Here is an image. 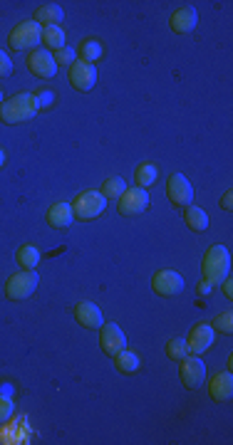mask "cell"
Listing matches in <instances>:
<instances>
[{"label": "cell", "mask_w": 233, "mask_h": 445, "mask_svg": "<svg viewBox=\"0 0 233 445\" xmlns=\"http://www.w3.org/2000/svg\"><path fill=\"white\" fill-rule=\"evenodd\" d=\"M37 109L40 107H37L35 95L22 92V95L11 97V100H6L0 104V121L3 124H20V121L32 119L37 114Z\"/></svg>", "instance_id": "cell-1"}, {"label": "cell", "mask_w": 233, "mask_h": 445, "mask_svg": "<svg viewBox=\"0 0 233 445\" xmlns=\"http://www.w3.org/2000/svg\"><path fill=\"white\" fill-rule=\"evenodd\" d=\"M204 280L208 285H218L228 278L231 273V252L226 250L223 245H213L208 247V252L204 255Z\"/></svg>", "instance_id": "cell-2"}, {"label": "cell", "mask_w": 233, "mask_h": 445, "mask_svg": "<svg viewBox=\"0 0 233 445\" xmlns=\"http://www.w3.org/2000/svg\"><path fill=\"white\" fill-rule=\"evenodd\" d=\"M107 208V198L100 193V191H85L77 198L72 200V213L80 220H92L100 218Z\"/></svg>", "instance_id": "cell-3"}, {"label": "cell", "mask_w": 233, "mask_h": 445, "mask_svg": "<svg viewBox=\"0 0 233 445\" xmlns=\"http://www.w3.org/2000/svg\"><path fill=\"white\" fill-rule=\"evenodd\" d=\"M40 40H43V27L35 20L20 22V25H15L11 32V48L18 50V53H20V50H35L37 45H40Z\"/></svg>", "instance_id": "cell-4"}, {"label": "cell", "mask_w": 233, "mask_h": 445, "mask_svg": "<svg viewBox=\"0 0 233 445\" xmlns=\"http://www.w3.org/2000/svg\"><path fill=\"white\" fill-rule=\"evenodd\" d=\"M37 285H40V278H37L35 270H22V273H15L11 280H8L6 285V294L8 299H27L32 292L37 289Z\"/></svg>", "instance_id": "cell-5"}, {"label": "cell", "mask_w": 233, "mask_h": 445, "mask_svg": "<svg viewBox=\"0 0 233 445\" xmlns=\"http://www.w3.org/2000/svg\"><path fill=\"white\" fill-rule=\"evenodd\" d=\"M181 381L186 388H199L206 381V364L201 362V356L189 354L181 359Z\"/></svg>", "instance_id": "cell-6"}, {"label": "cell", "mask_w": 233, "mask_h": 445, "mask_svg": "<svg viewBox=\"0 0 233 445\" xmlns=\"http://www.w3.org/2000/svg\"><path fill=\"white\" fill-rule=\"evenodd\" d=\"M97 82V67L85 60H74L69 64V84H72L77 92H90Z\"/></svg>", "instance_id": "cell-7"}, {"label": "cell", "mask_w": 233, "mask_h": 445, "mask_svg": "<svg viewBox=\"0 0 233 445\" xmlns=\"http://www.w3.org/2000/svg\"><path fill=\"white\" fill-rule=\"evenodd\" d=\"M119 213L122 215H139L149 208V196L144 189H127L122 196H119V203H116Z\"/></svg>", "instance_id": "cell-8"}, {"label": "cell", "mask_w": 233, "mask_h": 445, "mask_svg": "<svg viewBox=\"0 0 233 445\" xmlns=\"http://www.w3.org/2000/svg\"><path fill=\"white\" fill-rule=\"evenodd\" d=\"M152 287L161 297H174V294H179L184 289V278L179 273H174V270H159L154 275Z\"/></svg>", "instance_id": "cell-9"}, {"label": "cell", "mask_w": 233, "mask_h": 445, "mask_svg": "<svg viewBox=\"0 0 233 445\" xmlns=\"http://www.w3.org/2000/svg\"><path fill=\"white\" fill-rule=\"evenodd\" d=\"M27 67H30L32 74L43 79H53L58 74V64H55V57L50 50H32L30 57H27Z\"/></svg>", "instance_id": "cell-10"}, {"label": "cell", "mask_w": 233, "mask_h": 445, "mask_svg": "<svg viewBox=\"0 0 233 445\" xmlns=\"http://www.w3.org/2000/svg\"><path fill=\"white\" fill-rule=\"evenodd\" d=\"M213 339H216V329L211 324H199L191 329L189 339H186V346H189V354L201 356L204 351L211 349Z\"/></svg>", "instance_id": "cell-11"}, {"label": "cell", "mask_w": 233, "mask_h": 445, "mask_svg": "<svg viewBox=\"0 0 233 445\" xmlns=\"http://www.w3.org/2000/svg\"><path fill=\"white\" fill-rule=\"evenodd\" d=\"M100 329V344L105 349V354L116 356L122 349H127V336L116 324H102Z\"/></svg>", "instance_id": "cell-12"}, {"label": "cell", "mask_w": 233, "mask_h": 445, "mask_svg": "<svg viewBox=\"0 0 233 445\" xmlns=\"http://www.w3.org/2000/svg\"><path fill=\"white\" fill-rule=\"evenodd\" d=\"M166 193H169V198L174 205H189L191 200H194V189H191L186 176H181V173H174V176L169 178Z\"/></svg>", "instance_id": "cell-13"}, {"label": "cell", "mask_w": 233, "mask_h": 445, "mask_svg": "<svg viewBox=\"0 0 233 445\" xmlns=\"http://www.w3.org/2000/svg\"><path fill=\"white\" fill-rule=\"evenodd\" d=\"M74 320L80 322L85 329H100L105 324V317H102V309L95 302H80L74 309Z\"/></svg>", "instance_id": "cell-14"}, {"label": "cell", "mask_w": 233, "mask_h": 445, "mask_svg": "<svg viewBox=\"0 0 233 445\" xmlns=\"http://www.w3.org/2000/svg\"><path fill=\"white\" fill-rule=\"evenodd\" d=\"M197 22H199L197 8H191V6L179 8V11L171 15V30L179 32V35H186V32H191L197 27Z\"/></svg>", "instance_id": "cell-15"}, {"label": "cell", "mask_w": 233, "mask_h": 445, "mask_svg": "<svg viewBox=\"0 0 233 445\" xmlns=\"http://www.w3.org/2000/svg\"><path fill=\"white\" fill-rule=\"evenodd\" d=\"M74 213H72V205L69 203H55L50 205L48 210V223L55 228V231H65V228L72 226Z\"/></svg>", "instance_id": "cell-16"}, {"label": "cell", "mask_w": 233, "mask_h": 445, "mask_svg": "<svg viewBox=\"0 0 233 445\" xmlns=\"http://www.w3.org/2000/svg\"><path fill=\"white\" fill-rule=\"evenodd\" d=\"M208 393H211L213 401H228L233 396V376L231 371L216 374V376L208 381Z\"/></svg>", "instance_id": "cell-17"}, {"label": "cell", "mask_w": 233, "mask_h": 445, "mask_svg": "<svg viewBox=\"0 0 233 445\" xmlns=\"http://www.w3.org/2000/svg\"><path fill=\"white\" fill-rule=\"evenodd\" d=\"M62 18H65L62 8L55 6V3H48V6L37 8V13H35V22H40V25H45V27H55V25L60 27Z\"/></svg>", "instance_id": "cell-18"}, {"label": "cell", "mask_w": 233, "mask_h": 445, "mask_svg": "<svg viewBox=\"0 0 233 445\" xmlns=\"http://www.w3.org/2000/svg\"><path fill=\"white\" fill-rule=\"evenodd\" d=\"M184 220L191 231H197V233L208 231V215H206V210L199 208V205H186Z\"/></svg>", "instance_id": "cell-19"}, {"label": "cell", "mask_w": 233, "mask_h": 445, "mask_svg": "<svg viewBox=\"0 0 233 445\" xmlns=\"http://www.w3.org/2000/svg\"><path fill=\"white\" fill-rule=\"evenodd\" d=\"M114 367L119 369L122 374H134L139 367H142V359H139L134 351H129V349H122L119 354L114 356Z\"/></svg>", "instance_id": "cell-20"}, {"label": "cell", "mask_w": 233, "mask_h": 445, "mask_svg": "<svg viewBox=\"0 0 233 445\" xmlns=\"http://www.w3.org/2000/svg\"><path fill=\"white\" fill-rule=\"evenodd\" d=\"M43 42L48 45V50L50 53H58V50H62L65 48V30L62 27H43Z\"/></svg>", "instance_id": "cell-21"}, {"label": "cell", "mask_w": 233, "mask_h": 445, "mask_svg": "<svg viewBox=\"0 0 233 445\" xmlns=\"http://www.w3.org/2000/svg\"><path fill=\"white\" fill-rule=\"evenodd\" d=\"M18 262H20V267H25V270H35V267L40 265V250H37L35 245H22L20 250H18Z\"/></svg>", "instance_id": "cell-22"}, {"label": "cell", "mask_w": 233, "mask_h": 445, "mask_svg": "<svg viewBox=\"0 0 233 445\" xmlns=\"http://www.w3.org/2000/svg\"><path fill=\"white\" fill-rule=\"evenodd\" d=\"M157 176H159V171H157V166H154V163H142V166L134 171V178H137L139 189H149V186L157 181Z\"/></svg>", "instance_id": "cell-23"}, {"label": "cell", "mask_w": 233, "mask_h": 445, "mask_svg": "<svg viewBox=\"0 0 233 445\" xmlns=\"http://www.w3.org/2000/svg\"><path fill=\"white\" fill-rule=\"evenodd\" d=\"M127 191V184H124L122 178H107L105 186H102V196L107 200H119V196Z\"/></svg>", "instance_id": "cell-24"}, {"label": "cell", "mask_w": 233, "mask_h": 445, "mask_svg": "<svg viewBox=\"0 0 233 445\" xmlns=\"http://www.w3.org/2000/svg\"><path fill=\"white\" fill-rule=\"evenodd\" d=\"M166 354H169V359H174V362H181L184 356H189L186 339H171L169 344H166Z\"/></svg>", "instance_id": "cell-25"}, {"label": "cell", "mask_w": 233, "mask_h": 445, "mask_svg": "<svg viewBox=\"0 0 233 445\" xmlns=\"http://www.w3.org/2000/svg\"><path fill=\"white\" fill-rule=\"evenodd\" d=\"M100 57H102V45L97 40H87L85 45H82V60L90 62V64H95Z\"/></svg>", "instance_id": "cell-26"}, {"label": "cell", "mask_w": 233, "mask_h": 445, "mask_svg": "<svg viewBox=\"0 0 233 445\" xmlns=\"http://www.w3.org/2000/svg\"><path fill=\"white\" fill-rule=\"evenodd\" d=\"M213 329L223 331V334H231L233 331V312L228 309V312H223V315H218L216 320H213Z\"/></svg>", "instance_id": "cell-27"}, {"label": "cell", "mask_w": 233, "mask_h": 445, "mask_svg": "<svg viewBox=\"0 0 233 445\" xmlns=\"http://www.w3.org/2000/svg\"><path fill=\"white\" fill-rule=\"evenodd\" d=\"M53 57H55V64H72L74 60H77V55H74V50L62 48L58 50V53H53Z\"/></svg>", "instance_id": "cell-28"}, {"label": "cell", "mask_w": 233, "mask_h": 445, "mask_svg": "<svg viewBox=\"0 0 233 445\" xmlns=\"http://www.w3.org/2000/svg\"><path fill=\"white\" fill-rule=\"evenodd\" d=\"M13 411H15V404H13L11 398L0 396V423H6V420L13 416Z\"/></svg>", "instance_id": "cell-29"}, {"label": "cell", "mask_w": 233, "mask_h": 445, "mask_svg": "<svg viewBox=\"0 0 233 445\" xmlns=\"http://www.w3.org/2000/svg\"><path fill=\"white\" fill-rule=\"evenodd\" d=\"M13 72V62H11V57H8L3 50H0V77H8V74Z\"/></svg>", "instance_id": "cell-30"}, {"label": "cell", "mask_w": 233, "mask_h": 445, "mask_svg": "<svg viewBox=\"0 0 233 445\" xmlns=\"http://www.w3.org/2000/svg\"><path fill=\"white\" fill-rule=\"evenodd\" d=\"M223 208H226V210H231L233 208V193H231V191H226V196H223Z\"/></svg>", "instance_id": "cell-31"}, {"label": "cell", "mask_w": 233, "mask_h": 445, "mask_svg": "<svg viewBox=\"0 0 233 445\" xmlns=\"http://www.w3.org/2000/svg\"><path fill=\"white\" fill-rule=\"evenodd\" d=\"M223 294H226V297H231L233 294V285H231V280H223Z\"/></svg>", "instance_id": "cell-32"}, {"label": "cell", "mask_w": 233, "mask_h": 445, "mask_svg": "<svg viewBox=\"0 0 233 445\" xmlns=\"http://www.w3.org/2000/svg\"><path fill=\"white\" fill-rule=\"evenodd\" d=\"M211 287H213V285H208L206 280H204V282L199 285V294H208V292H211Z\"/></svg>", "instance_id": "cell-33"}, {"label": "cell", "mask_w": 233, "mask_h": 445, "mask_svg": "<svg viewBox=\"0 0 233 445\" xmlns=\"http://www.w3.org/2000/svg\"><path fill=\"white\" fill-rule=\"evenodd\" d=\"M3 163H6V153H3V149H0V168H3Z\"/></svg>", "instance_id": "cell-34"}, {"label": "cell", "mask_w": 233, "mask_h": 445, "mask_svg": "<svg viewBox=\"0 0 233 445\" xmlns=\"http://www.w3.org/2000/svg\"><path fill=\"white\" fill-rule=\"evenodd\" d=\"M0 104H3V92H0Z\"/></svg>", "instance_id": "cell-35"}]
</instances>
